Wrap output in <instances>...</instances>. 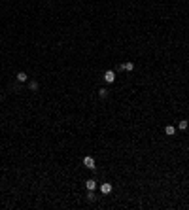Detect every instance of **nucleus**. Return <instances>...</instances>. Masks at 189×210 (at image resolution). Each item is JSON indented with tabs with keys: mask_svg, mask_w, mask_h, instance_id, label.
Masks as SVG:
<instances>
[{
	"mask_svg": "<svg viewBox=\"0 0 189 210\" xmlns=\"http://www.w3.org/2000/svg\"><path fill=\"white\" fill-rule=\"evenodd\" d=\"M28 87H30V91H38V83H36V81H32Z\"/></svg>",
	"mask_w": 189,
	"mask_h": 210,
	"instance_id": "obj_9",
	"label": "nucleus"
},
{
	"mask_svg": "<svg viewBox=\"0 0 189 210\" xmlns=\"http://www.w3.org/2000/svg\"><path fill=\"white\" fill-rule=\"evenodd\" d=\"M87 199H89V201H95V191H91V189H89V193H87Z\"/></svg>",
	"mask_w": 189,
	"mask_h": 210,
	"instance_id": "obj_10",
	"label": "nucleus"
},
{
	"mask_svg": "<svg viewBox=\"0 0 189 210\" xmlns=\"http://www.w3.org/2000/svg\"><path fill=\"white\" fill-rule=\"evenodd\" d=\"M104 81H108V83H114V81H115V72H112V70H106V72H104Z\"/></svg>",
	"mask_w": 189,
	"mask_h": 210,
	"instance_id": "obj_1",
	"label": "nucleus"
},
{
	"mask_svg": "<svg viewBox=\"0 0 189 210\" xmlns=\"http://www.w3.org/2000/svg\"><path fill=\"white\" fill-rule=\"evenodd\" d=\"M85 186H87V189H91V191H95V187H96V182L91 178V180H87L85 182Z\"/></svg>",
	"mask_w": 189,
	"mask_h": 210,
	"instance_id": "obj_6",
	"label": "nucleus"
},
{
	"mask_svg": "<svg viewBox=\"0 0 189 210\" xmlns=\"http://www.w3.org/2000/svg\"><path fill=\"white\" fill-rule=\"evenodd\" d=\"M83 165H85V168H91V170H93V168H95V159L91 155H87L83 159Z\"/></svg>",
	"mask_w": 189,
	"mask_h": 210,
	"instance_id": "obj_2",
	"label": "nucleus"
},
{
	"mask_svg": "<svg viewBox=\"0 0 189 210\" xmlns=\"http://www.w3.org/2000/svg\"><path fill=\"white\" fill-rule=\"evenodd\" d=\"M100 191L104 193V195H108V193H112V184H110V182H104V184L100 186Z\"/></svg>",
	"mask_w": 189,
	"mask_h": 210,
	"instance_id": "obj_3",
	"label": "nucleus"
},
{
	"mask_svg": "<svg viewBox=\"0 0 189 210\" xmlns=\"http://www.w3.org/2000/svg\"><path fill=\"white\" fill-rule=\"evenodd\" d=\"M99 95L102 97V99H104V97H106V95H108V91H106V89H99Z\"/></svg>",
	"mask_w": 189,
	"mask_h": 210,
	"instance_id": "obj_11",
	"label": "nucleus"
},
{
	"mask_svg": "<svg viewBox=\"0 0 189 210\" xmlns=\"http://www.w3.org/2000/svg\"><path fill=\"white\" fill-rule=\"evenodd\" d=\"M165 132H166L168 136H174V135H176V127H172V125H166V127H165Z\"/></svg>",
	"mask_w": 189,
	"mask_h": 210,
	"instance_id": "obj_4",
	"label": "nucleus"
},
{
	"mask_svg": "<svg viewBox=\"0 0 189 210\" xmlns=\"http://www.w3.org/2000/svg\"><path fill=\"white\" fill-rule=\"evenodd\" d=\"M121 70H127V72H131V70H134V64H132L131 61H129V63H123V64H121Z\"/></svg>",
	"mask_w": 189,
	"mask_h": 210,
	"instance_id": "obj_5",
	"label": "nucleus"
},
{
	"mask_svg": "<svg viewBox=\"0 0 189 210\" xmlns=\"http://www.w3.org/2000/svg\"><path fill=\"white\" fill-rule=\"evenodd\" d=\"M187 125H189V123H187V121H180V125H178V129H182V131H185V129H187Z\"/></svg>",
	"mask_w": 189,
	"mask_h": 210,
	"instance_id": "obj_8",
	"label": "nucleus"
},
{
	"mask_svg": "<svg viewBox=\"0 0 189 210\" xmlns=\"http://www.w3.org/2000/svg\"><path fill=\"white\" fill-rule=\"evenodd\" d=\"M17 81H27V74H25V72H19V74H17Z\"/></svg>",
	"mask_w": 189,
	"mask_h": 210,
	"instance_id": "obj_7",
	"label": "nucleus"
}]
</instances>
